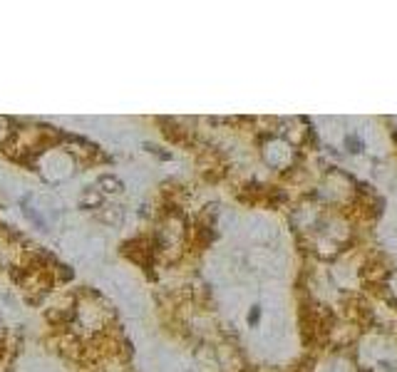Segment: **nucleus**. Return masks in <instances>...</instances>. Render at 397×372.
<instances>
[{
  "mask_svg": "<svg viewBox=\"0 0 397 372\" xmlns=\"http://www.w3.org/2000/svg\"><path fill=\"white\" fill-rule=\"evenodd\" d=\"M345 144L350 146V151H353V154H357V151H362V140H357V137H348V140H345Z\"/></svg>",
  "mask_w": 397,
  "mask_h": 372,
  "instance_id": "1",
  "label": "nucleus"
}]
</instances>
